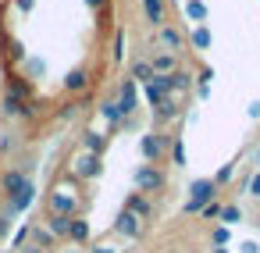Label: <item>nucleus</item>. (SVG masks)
<instances>
[{
    "label": "nucleus",
    "mask_w": 260,
    "mask_h": 253,
    "mask_svg": "<svg viewBox=\"0 0 260 253\" xmlns=\"http://www.w3.org/2000/svg\"><path fill=\"white\" fill-rule=\"evenodd\" d=\"M214 182L210 178H196L192 185H189V200H185V214H200L210 200H214Z\"/></svg>",
    "instance_id": "1"
},
{
    "label": "nucleus",
    "mask_w": 260,
    "mask_h": 253,
    "mask_svg": "<svg viewBox=\"0 0 260 253\" xmlns=\"http://www.w3.org/2000/svg\"><path fill=\"white\" fill-rule=\"evenodd\" d=\"M25 185H29L25 171H8V175H0V196H8V200H18Z\"/></svg>",
    "instance_id": "2"
},
{
    "label": "nucleus",
    "mask_w": 260,
    "mask_h": 253,
    "mask_svg": "<svg viewBox=\"0 0 260 253\" xmlns=\"http://www.w3.org/2000/svg\"><path fill=\"white\" fill-rule=\"evenodd\" d=\"M136 185H139L143 193H157V189H164V175H160L157 168L143 164V168L136 171Z\"/></svg>",
    "instance_id": "3"
},
{
    "label": "nucleus",
    "mask_w": 260,
    "mask_h": 253,
    "mask_svg": "<svg viewBox=\"0 0 260 253\" xmlns=\"http://www.w3.org/2000/svg\"><path fill=\"white\" fill-rule=\"evenodd\" d=\"M146 97H150L153 104L168 100V97H171V79H168V75H153V82L146 86Z\"/></svg>",
    "instance_id": "4"
},
{
    "label": "nucleus",
    "mask_w": 260,
    "mask_h": 253,
    "mask_svg": "<svg viewBox=\"0 0 260 253\" xmlns=\"http://www.w3.org/2000/svg\"><path fill=\"white\" fill-rule=\"evenodd\" d=\"M118 107H121V114H125V118L136 111V86H132L128 79H125V82H121V89H118Z\"/></svg>",
    "instance_id": "5"
},
{
    "label": "nucleus",
    "mask_w": 260,
    "mask_h": 253,
    "mask_svg": "<svg viewBox=\"0 0 260 253\" xmlns=\"http://www.w3.org/2000/svg\"><path fill=\"white\" fill-rule=\"evenodd\" d=\"M4 114H32V107H29V100H22V97H15L11 89L4 93Z\"/></svg>",
    "instance_id": "6"
},
{
    "label": "nucleus",
    "mask_w": 260,
    "mask_h": 253,
    "mask_svg": "<svg viewBox=\"0 0 260 253\" xmlns=\"http://www.w3.org/2000/svg\"><path fill=\"white\" fill-rule=\"evenodd\" d=\"M75 171H79L82 178H96V175H100V157H93V153H82V157L75 161Z\"/></svg>",
    "instance_id": "7"
},
{
    "label": "nucleus",
    "mask_w": 260,
    "mask_h": 253,
    "mask_svg": "<svg viewBox=\"0 0 260 253\" xmlns=\"http://www.w3.org/2000/svg\"><path fill=\"white\" fill-rule=\"evenodd\" d=\"M114 228H118L121 235L136 239V235H139V217H136V214H128V210H121V214H118V221H114Z\"/></svg>",
    "instance_id": "8"
},
{
    "label": "nucleus",
    "mask_w": 260,
    "mask_h": 253,
    "mask_svg": "<svg viewBox=\"0 0 260 253\" xmlns=\"http://www.w3.org/2000/svg\"><path fill=\"white\" fill-rule=\"evenodd\" d=\"M50 210H54L57 217H72L75 200H72V196H64V193H54V196H50Z\"/></svg>",
    "instance_id": "9"
},
{
    "label": "nucleus",
    "mask_w": 260,
    "mask_h": 253,
    "mask_svg": "<svg viewBox=\"0 0 260 253\" xmlns=\"http://www.w3.org/2000/svg\"><path fill=\"white\" fill-rule=\"evenodd\" d=\"M125 210H128V214H136L139 221L153 214V207H150V200H146V196H139V193H136V196H128V203H125Z\"/></svg>",
    "instance_id": "10"
},
{
    "label": "nucleus",
    "mask_w": 260,
    "mask_h": 253,
    "mask_svg": "<svg viewBox=\"0 0 260 253\" xmlns=\"http://www.w3.org/2000/svg\"><path fill=\"white\" fill-rule=\"evenodd\" d=\"M143 11H146V22L150 25L164 29V4H160V0H143Z\"/></svg>",
    "instance_id": "11"
},
{
    "label": "nucleus",
    "mask_w": 260,
    "mask_h": 253,
    "mask_svg": "<svg viewBox=\"0 0 260 253\" xmlns=\"http://www.w3.org/2000/svg\"><path fill=\"white\" fill-rule=\"evenodd\" d=\"M150 68H153V75H171L175 72V54H157L150 61Z\"/></svg>",
    "instance_id": "12"
},
{
    "label": "nucleus",
    "mask_w": 260,
    "mask_h": 253,
    "mask_svg": "<svg viewBox=\"0 0 260 253\" xmlns=\"http://www.w3.org/2000/svg\"><path fill=\"white\" fill-rule=\"evenodd\" d=\"M64 86H68L72 93H82V89L89 86V72H82V68H75V72H68V79H64Z\"/></svg>",
    "instance_id": "13"
},
{
    "label": "nucleus",
    "mask_w": 260,
    "mask_h": 253,
    "mask_svg": "<svg viewBox=\"0 0 260 253\" xmlns=\"http://www.w3.org/2000/svg\"><path fill=\"white\" fill-rule=\"evenodd\" d=\"M139 153H143L146 161H157V157H160V139H157V136H143V139H139Z\"/></svg>",
    "instance_id": "14"
},
{
    "label": "nucleus",
    "mask_w": 260,
    "mask_h": 253,
    "mask_svg": "<svg viewBox=\"0 0 260 253\" xmlns=\"http://www.w3.org/2000/svg\"><path fill=\"white\" fill-rule=\"evenodd\" d=\"M100 114H104V118H107L111 125H121V121H125V114H121V107H118L114 100H107V104H100Z\"/></svg>",
    "instance_id": "15"
},
{
    "label": "nucleus",
    "mask_w": 260,
    "mask_h": 253,
    "mask_svg": "<svg viewBox=\"0 0 260 253\" xmlns=\"http://www.w3.org/2000/svg\"><path fill=\"white\" fill-rule=\"evenodd\" d=\"M68 239H75V242H86V239H89V225H86L82 217H72V228H68Z\"/></svg>",
    "instance_id": "16"
},
{
    "label": "nucleus",
    "mask_w": 260,
    "mask_h": 253,
    "mask_svg": "<svg viewBox=\"0 0 260 253\" xmlns=\"http://www.w3.org/2000/svg\"><path fill=\"white\" fill-rule=\"evenodd\" d=\"M132 79H139V82H153V68H150V61H136L132 65Z\"/></svg>",
    "instance_id": "17"
},
{
    "label": "nucleus",
    "mask_w": 260,
    "mask_h": 253,
    "mask_svg": "<svg viewBox=\"0 0 260 253\" xmlns=\"http://www.w3.org/2000/svg\"><path fill=\"white\" fill-rule=\"evenodd\" d=\"M82 146H86L93 157H100V153H104V139H100V132H86V136H82Z\"/></svg>",
    "instance_id": "18"
},
{
    "label": "nucleus",
    "mask_w": 260,
    "mask_h": 253,
    "mask_svg": "<svg viewBox=\"0 0 260 253\" xmlns=\"http://www.w3.org/2000/svg\"><path fill=\"white\" fill-rule=\"evenodd\" d=\"M160 43H164L168 50H178V47H182V33H178V29H160Z\"/></svg>",
    "instance_id": "19"
},
{
    "label": "nucleus",
    "mask_w": 260,
    "mask_h": 253,
    "mask_svg": "<svg viewBox=\"0 0 260 253\" xmlns=\"http://www.w3.org/2000/svg\"><path fill=\"white\" fill-rule=\"evenodd\" d=\"M32 196H36V185L29 182V185L22 189V196H18V200H11V210H25V207L32 203Z\"/></svg>",
    "instance_id": "20"
},
{
    "label": "nucleus",
    "mask_w": 260,
    "mask_h": 253,
    "mask_svg": "<svg viewBox=\"0 0 260 253\" xmlns=\"http://www.w3.org/2000/svg\"><path fill=\"white\" fill-rule=\"evenodd\" d=\"M168 79H171V89H178V93L192 86V75H189V72H171Z\"/></svg>",
    "instance_id": "21"
},
{
    "label": "nucleus",
    "mask_w": 260,
    "mask_h": 253,
    "mask_svg": "<svg viewBox=\"0 0 260 253\" xmlns=\"http://www.w3.org/2000/svg\"><path fill=\"white\" fill-rule=\"evenodd\" d=\"M68 228H72V217H57V214H54V221H50V235L64 239V235H68Z\"/></svg>",
    "instance_id": "22"
},
{
    "label": "nucleus",
    "mask_w": 260,
    "mask_h": 253,
    "mask_svg": "<svg viewBox=\"0 0 260 253\" xmlns=\"http://www.w3.org/2000/svg\"><path fill=\"white\" fill-rule=\"evenodd\" d=\"M185 15H189L192 22H207V8L200 4V0H189V4H185Z\"/></svg>",
    "instance_id": "23"
},
{
    "label": "nucleus",
    "mask_w": 260,
    "mask_h": 253,
    "mask_svg": "<svg viewBox=\"0 0 260 253\" xmlns=\"http://www.w3.org/2000/svg\"><path fill=\"white\" fill-rule=\"evenodd\" d=\"M157 114H160V118H178V104L168 97V100H160V104H157Z\"/></svg>",
    "instance_id": "24"
},
{
    "label": "nucleus",
    "mask_w": 260,
    "mask_h": 253,
    "mask_svg": "<svg viewBox=\"0 0 260 253\" xmlns=\"http://www.w3.org/2000/svg\"><path fill=\"white\" fill-rule=\"evenodd\" d=\"M221 221L224 225H235V221H242V210L235 203H228V207H221Z\"/></svg>",
    "instance_id": "25"
},
{
    "label": "nucleus",
    "mask_w": 260,
    "mask_h": 253,
    "mask_svg": "<svg viewBox=\"0 0 260 253\" xmlns=\"http://www.w3.org/2000/svg\"><path fill=\"white\" fill-rule=\"evenodd\" d=\"M192 47H196V50H207V47H210V33H207L203 25L192 33Z\"/></svg>",
    "instance_id": "26"
},
{
    "label": "nucleus",
    "mask_w": 260,
    "mask_h": 253,
    "mask_svg": "<svg viewBox=\"0 0 260 253\" xmlns=\"http://www.w3.org/2000/svg\"><path fill=\"white\" fill-rule=\"evenodd\" d=\"M171 153H175V164L182 168V164H185V146H182V139H175V146H171Z\"/></svg>",
    "instance_id": "27"
},
{
    "label": "nucleus",
    "mask_w": 260,
    "mask_h": 253,
    "mask_svg": "<svg viewBox=\"0 0 260 253\" xmlns=\"http://www.w3.org/2000/svg\"><path fill=\"white\" fill-rule=\"evenodd\" d=\"M232 175H235V168H232V164H224V168L217 171V178H214V185H221V182H228Z\"/></svg>",
    "instance_id": "28"
},
{
    "label": "nucleus",
    "mask_w": 260,
    "mask_h": 253,
    "mask_svg": "<svg viewBox=\"0 0 260 253\" xmlns=\"http://www.w3.org/2000/svg\"><path fill=\"white\" fill-rule=\"evenodd\" d=\"M200 214H203V217H221V203H214V200H210V203H207Z\"/></svg>",
    "instance_id": "29"
},
{
    "label": "nucleus",
    "mask_w": 260,
    "mask_h": 253,
    "mask_svg": "<svg viewBox=\"0 0 260 253\" xmlns=\"http://www.w3.org/2000/svg\"><path fill=\"white\" fill-rule=\"evenodd\" d=\"M228 242V228L221 225V228H214V246H224Z\"/></svg>",
    "instance_id": "30"
},
{
    "label": "nucleus",
    "mask_w": 260,
    "mask_h": 253,
    "mask_svg": "<svg viewBox=\"0 0 260 253\" xmlns=\"http://www.w3.org/2000/svg\"><path fill=\"white\" fill-rule=\"evenodd\" d=\"M121 54H125V33H118V40H114V57L121 61Z\"/></svg>",
    "instance_id": "31"
},
{
    "label": "nucleus",
    "mask_w": 260,
    "mask_h": 253,
    "mask_svg": "<svg viewBox=\"0 0 260 253\" xmlns=\"http://www.w3.org/2000/svg\"><path fill=\"white\" fill-rule=\"evenodd\" d=\"M32 235H36V242H40V246H50V242H54V235H50V232H40V228H36Z\"/></svg>",
    "instance_id": "32"
},
{
    "label": "nucleus",
    "mask_w": 260,
    "mask_h": 253,
    "mask_svg": "<svg viewBox=\"0 0 260 253\" xmlns=\"http://www.w3.org/2000/svg\"><path fill=\"white\" fill-rule=\"evenodd\" d=\"M246 189H249V196H260V171L249 178V185H246Z\"/></svg>",
    "instance_id": "33"
},
{
    "label": "nucleus",
    "mask_w": 260,
    "mask_h": 253,
    "mask_svg": "<svg viewBox=\"0 0 260 253\" xmlns=\"http://www.w3.org/2000/svg\"><path fill=\"white\" fill-rule=\"evenodd\" d=\"M210 79H214V68H203V72H200V86H207Z\"/></svg>",
    "instance_id": "34"
},
{
    "label": "nucleus",
    "mask_w": 260,
    "mask_h": 253,
    "mask_svg": "<svg viewBox=\"0 0 260 253\" xmlns=\"http://www.w3.org/2000/svg\"><path fill=\"white\" fill-rule=\"evenodd\" d=\"M29 232H32V228H29V225H25V228H22V232H18V235H15V246H22V242H25V239H29Z\"/></svg>",
    "instance_id": "35"
},
{
    "label": "nucleus",
    "mask_w": 260,
    "mask_h": 253,
    "mask_svg": "<svg viewBox=\"0 0 260 253\" xmlns=\"http://www.w3.org/2000/svg\"><path fill=\"white\" fill-rule=\"evenodd\" d=\"M8 232H11V221H8V217H0V239H8Z\"/></svg>",
    "instance_id": "36"
},
{
    "label": "nucleus",
    "mask_w": 260,
    "mask_h": 253,
    "mask_svg": "<svg viewBox=\"0 0 260 253\" xmlns=\"http://www.w3.org/2000/svg\"><path fill=\"white\" fill-rule=\"evenodd\" d=\"M11 61H22V43H11Z\"/></svg>",
    "instance_id": "37"
},
{
    "label": "nucleus",
    "mask_w": 260,
    "mask_h": 253,
    "mask_svg": "<svg viewBox=\"0 0 260 253\" xmlns=\"http://www.w3.org/2000/svg\"><path fill=\"white\" fill-rule=\"evenodd\" d=\"M249 118H260V100H253V104H249Z\"/></svg>",
    "instance_id": "38"
},
{
    "label": "nucleus",
    "mask_w": 260,
    "mask_h": 253,
    "mask_svg": "<svg viewBox=\"0 0 260 253\" xmlns=\"http://www.w3.org/2000/svg\"><path fill=\"white\" fill-rule=\"evenodd\" d=\"M93 253H118L114 246H93Z\"/></svg>",
    "instance_id": "39"
},
{
    "label": "nucleus",
    "mask_w": 260,
    "mask_h": 253,
    "mask_svg": "<svg viewBox=\"0 0 260 253\" xmlns=\"http://www.w3.org/2000/svg\"><path fill=\"white\" fill-rule=\"evenodd\" d=\"M18 253H43L40 246H25V249H18Z\"/></svg>",
    "instance_id": "40"
},
{
    "label": "nucleus",
    "mask_w": 260,
    "mask_h": 253,
    "mask_svg": "<svg viewBox=\"0 0 260 253\" xmlns=\"http://www.w3.org/2000/svg\"><path fill=\"white\" fill-rule=\"evenodd\" d=\"M18 8H22V11H29V8H32V0H18Z\"/></svg>",
    "instance_id": "41"
},
{
    "label": "nucleus",
    "mask_w": 260,
    "mask_h": 253,
    "mask_svg": "<svg viewBox=\"0 0 260 253\" xmlns=\"http://www.w3.org/2000/svg\"><path fill=\"white\" fill-rule=\"evenodd\" d=\"M86 4H89V8H100V4H104V0H86Z\"/></svg>",
    "instance_id": "42"
},
{
    "label": "nucleus",
    "mask_w": 260,
    "mask_h": 253,
    "mask_svg": "<svg viewBox=\"0 0 260 253\" xmlns=\"http://www.w3.org/2000/svg\"><path fill=\"white\" fill-rule=\"evenodd\" d=\"M214 253H228V249H221V246H217V249H214Z\"/></svg>",
    "instance_id": "43"
},
{
    "label": "nucleus",
    "mask_w": 260,
    "mask_h": 253,
    "mask_svg": "<svg viewBox=\"0 0 260 253\" xmlns=\"http://www.w3.org/2000/svg\"><path fill=\"white\" fill-rule=\"evenodd\" d=\"M253 157H256V164H260V150H256V153H253Z\"/></svg>",
    "instance_id": "44"
},
{
    "label": "nucleus",
    "mask_w": 260,
    "mask_h": 253,
    "mask_svg": "<svg viewBox=\"0 0 260 253\" xmlns=\"http://www.w3.org/2000/svg\"><path fill=\"white\" fill-rule=\"evenodd\" d=\"M68 253H79V249H68Z\"/></svg>",
    "instance_id": "45"
}]
</instances>
